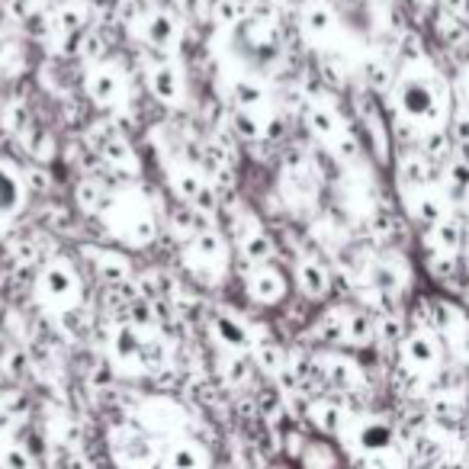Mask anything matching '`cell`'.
Instances as JSON below:
<instances>
[{
	"label": "cell",
	"instance_id": "e0dca14e",
	"mask_svg": "<svg viewBox=\"0 0 469 469\" xmlns=\"http://www.w3.org/2000/svg\"><path fill=\"white\" fill-rule=\"evenodd\" d=\"M84 257L90 261V271L103 280V283H129L133 280V257L116 248H97V244H84Z\"/></svg>",
	"mask_w": 469,
	"mask_h": 469
},
{
	"label": "cell",
	"instance_id": "8fae6325",
	"mask_svg": "<svg viewBox=\"0 0 469 469\" xmlns=\"http://www.w3.org/2000/svg\"><path fill=\"white\" fill-rule=\"evenodd\" d=\"M228 97H232L234 110L257 116L267 125V135H277V129H273V103L261 78H254L251 71L234 74L232 81H228Z\"/></svg>",
	"mask_w": 469,
	"mask_h": 469
},
{
	"label": "cell",
	"instance_id": "60d3db41",
	"mask_svg": "<svg viewBox=\"0 0 469 469\" xmlns=\"http://www.w3.org/2000/svg\"><path fill=\"white\" fill-rule=\"evenodd\" d=\"M447 341H450V347H454L456 357H460L463 363H469V316L463 318L460 328H456L454 335L447 337Z\"/></svg>",
	"mask_w": 469,
	"mask_h": 469
},
{
	"label": "cell",
	"instance_id": "cb8c5ba5",
	"mask_svg": "<svg viewBox=\"0 0 469 469\" xmlns=\"http://www.w3.org/2000/svg\"><path fill=\"white\" fill-rule=\"evenodd\" d=\"M306 415L328 437H341L347 431V425H351V411L337 402V399H316V402H308Z\"/></svg>",
	"mask_w": 469,
	"mask_h": 469
},
{
	"label": "cell",
	"instance_id": "f6af8a7d",
	"mask_svg": "<svg viewBox=\"0 0 469 469\" xmlns=\"http://www.w3.org/2000/svg\"><path fill=\"white\" fill-rule=\"evenodd\" d=\"M440 469H466V466H463L460 460H444L440 463Z\"/></svg>",
	"mask_w": 469,
	"mask_h": 469
},
{
	"label": "cell",
	"instance_id": "e575fe53",
	"mask_svg": "<svg viewBox=\"0 0 469 469\" xmlns=\"http://www.w3.org/2000/svg\"><path fill=\"white\" fill-rule=\"evenodd\" d=\"M248 14L251 10L244 0H213V7H209V20L219 23L222 30H228V26H244Z\"/></svg>",
	"mask_w": 469,
	"mask_h": 469
},
{
	"label": "cell",
	"instance_id": "f1b7e54d",
	"mask_svg": "<svg viewBox=\"0 0 469 469\" xmlns=\"http://www.w3.org/2000/svg\"><path fill=\"white\" fill-rule=\"evenodd\" d=\"M164 469H209V456L197 440H174L164 454Z\"/></svg>",
	"mask_w": 469,
	"mask_h": 469
},
{
	"label": "cell",
	"instance_id": "bcb514c9",
	"mask_svg": "<svg viewBox=\"0 0 469 469\" xmlns=\"http://www.w3.org/2000/svg\"><path fill=\"white\" fill-rule=\"evenodd\" d=\"M4 421H7V409L0 405V428H4Z\"/></svg>",
	"mask_w": 469,
	"mask_h": 469
},
{
	"label": "cell",
	"instance_id": "d6a6232c",
	"mask_svg": "<svg viewBox=\"0 0 469 469\" xmlns=\"http://www.w3.org/2000/svg\"><path fill=\"white\" fill-rule=\"evenodd\" d=\"M425 271L431 280H437V283H456V280H463V267H460V254H437V251H428L425 254Z\"/></svg>",
	"mask_w": 469,
	"mask_h": 469
},
{
	"label": "cell",
	"instance_id": "30bf717a",
	"mask_svg": "<svg viewBox=\"0 0 469 469\" xmlns=\"http://www.w3.org/2000/svg\"><path fill=\"white\" fill-rule=\"evenodd\" d=\"M232 242H234V251L248 261V267H257V264H273V254H277V244H273L271 232L264 228V222L257 219L251 213H242L234 219V228H232Z\"/></svg>",
	"mask_w": 469,
	"mask_h": 469
},
{
	"label": "cell",
	"instance_id": "6da1fadb",
	"mask_svg": "<svg viewBox=\"0 0 469 469\" xmlns=\"http://www.w3.org/2000/svg\"><path fill=\"white\" fill-rule=\"evenodd\" d=\"M392 106L399 123H409L418 133L450 125V87L425 59H415L392 84Z\"/></svg>",
	"mask_w": 469,
	"mask_h": 469
},
{
	"label": "cell",
	"instance_id": "52a82bcc",
	"mask_svg": "<svg viewBox=\"0 0 469 469\" xmlns=\"http://www.w3.org/2000/svg\"><path fill=\"white\" fill-rule=\"evenodd\" d=\"M399 360H402V370L411 376H431L444 367V345H440L437 331L428 328H409L405 341L399 345Z\"/></svg>",
	"mask_w": 469,
	"mask_h": 469
},
{
	"label": "cell",
	"instance_id": "603a6c76",
	"mask_svg": "<svg viewBox=\"0 0 469 469\" xmlns=\"http://www.w3.org/2000/svg\"><path fill=\"white\" fill-rule=\"evenodd\" d=\"M26 206V177L14 161L0 158V219H14Z\"/></svg>",
	"mask_w": 469,
	"mask_h": 469
},
{
	"label": "cell",
	"instance_id": "b9f144b4",
	"mask_svg": "<svg viewBox=\"0 0 469 469\" xmlns=\"http://www.w3.org/2000/svg\"><path fill=\"white\" fill-rule=\"evenodd\" d=\"M174 4L184 20H203V16H209V7H213V0H174Z\"/></svg>",
	"mask_w": 469,
	"mask_h": 469
},
{
	"label": "cell",
	"instance_id": "83f0119b",
	"mask_svg": "<svg viewBox=\"0 0 469 469\" xmlns=\"http://www.w3.org/2000/svg\"><path fill=\"white\" fill-rule=\"evenodd\" d=\"M87 16H90V10L84 0H65V4L55 10V16H51V30L59 32V36L78 42V32L87 26Z\"/></svg>",
	"mask_w": 469,
	"mask_h": 469
},
{
	"label": "cell",
	"instance_id": "4fadbf2b",
	"mask_svg": "<svg viewBox=\"0 0 469 469\" xmlns=\"http://www.w3.org/2000/svg\"><path fill=\"white\" fill-rule=\"evenodd\" d=\"M133 32L154 51H174L184 39V23L170 10H152V14L139 16Z\"/></svg>",
	"mask_w": 469,
	"mask_h": 469
},
{
	"label": "cell",
	"instance_id": "ab89813d",
	"mask_svg": "<svg viewBox=\"0 0 469 469\" xmlns=\"http://www.w3.org/2000/svg\"><path fill=\"white\" fill-rule=\"evenodd\" d=\"M0 469H36V460H32L30 447H23L16 440H7L0 447Z\"/></svg>",
	"mask_w": 469,
	"mask_h": 469
},
{
	"label": "cell",
	"instance_id": "484cf974",
	"mask_svg": "<svg viewBox=\"0 0 469 469\" xmlns=\"http://www.w3.org/2000/svg\"><path fill=\"white\" fill-rule=\"evenodd\" d=\"M425 244H428V251H437V254H460V251L466 248V228H463L460 219L450 216L447 222L428 228Z\"/></svg>",
	"mask_w": 469,
	"mask_h": 469
},
{
	"label": "cell",
	"instance_id": "ba28073f",
	"mask_svg": "<svg viewBox=\"0 0 469 469\" xmlns=\"http://www.w3.org/2000/svg\"><path fill=\"white\" fill-rule=\"evenodd\" d=\"M84 94L94 106L100 110H113L125 100L129 94V81H125V71L116 61H90L87 71H84Z\"/></svg>",
	"mask_w": 469,
	"mask_h": 469
},
{
	"label": "cell",
	"instance_id": "7dc6e473",
	"mask_svg": "<svg viewBox=\"0 0 469 469\" xmlns=\"http://www.w3.org/2000/svg\"><path fill=\"white\" fill-rule=\"evenodd\" d=\"M7 225H10V219H0V234L7 232Z\"/></svg>",
	"mask_w": 469,
	"mask_h": 469
},
{
	"label": "cell",
	"instance_id": "f546056e",
	"mask_svg": "<svg viewBox=\"0 0 469 469\" xmlns=\"http://www.w3.org/2000/svg\"><path fill=\"white\" fill-rule=\"evenodd\" d=\"M360 119H363V129H367V139H370V148H373V154L380 158V161H386L389 158V129H386V119H382V110L376 106L373 100L363 103V110H360Z\"/></svg>",
	"mask_w": 469,
	"mask_h": 469
},
{
	"label": "cell",
	"instance_id": "74e56055",
	"mask_svg": "<svg viewBox=\"0 0 469 469\" xmlns=\"http://www.w3.org/2000/svg\"><path fill=\"white\" fill-rule=\"evenodd\" d=\"M299 456H302V466L306 469H335L337 466V454L325 444V440H308Z\"/></svg>",
	"mask_w": 469,
	"mask_h": 469
},
{
	"label": "cell",
	"instance_id": "d6986e66",
	"mask_svg": "<svg viewBox=\"0 0 469 469\" xmlns=\"http://www.w3.org/2000/svg\"><path fill=\"white\" fill-rule=\"evenodd\" d=\"M306 125L308 133L316 135L322 145H331V142H337L341 135L351 129V125L345 123V116L337 113V106L331 100H322V97H316V100H308L306 106Z\"/></svg>",
	"mask_w": 469,
	"mask_h": 469
},
{
	"label": "cell",
	"instance_id": "7c38bea8",
	"mask_svg": "<svg viewBox=\"0 0 469 469\" xmlns=\"http://www.w3.org/2000/svg\"><path fill=\"white\" fill-rule=\"evenodd\" d=\"M290 286H293V280L286 277V271L277 264H257L248 267V273H244V293L254 306H280L290 296Z\"/></svg>",
	"mask_w": 469,
	"mask_h": 469
},
{
	"label": "cell",
	"instance_id": "2e32d148",
	"mask_svg": "<svg viewBox=\"0 0 469 469\" xmlns=\"http://www.w3.org/2000/svg\"><path fill=\"white\" fill-rule=\"evenodd\" d=\"M405 209L415 222L421 225L434 228L440 222L450 219V197L437 187H425V190H415V193H405Z\"/></svg>",
	"mask_w": 469,
	"mask_h": 469
},
{
	"label": "cell",
	"instance_id": "9a60e30c",
	"mask_svg": "<svg viewBox=\"0 0 469 469\" xmlns=\"http://www.w3.org/2000/svg\"><path fill=\"white\" fill-rule=\"evenodd\" d=\"M209 331H213L216 345L228 354H251L257 345L251 325L234 316V312H216L213 322H209Z\"/></svg>",
	"mask_w": 469,
	"mask_h": 469
},
{
	"label": "cell",
	"instance_id": "5bb4252c",
	"mask_svg": "<svg viewBox=\"0 0 469 469\" xmlns=\"http://www.w3.org/2000/svg\"><path fill=\"white\" fill-rule=\"evenodd\" d=\"M347 431H351V440L363 456H380L396 450L399 434L386 418H357L347 425Z\"/></svg>",
	"mask_w": 469,
	"mask_h": 469
},
{
	"label": "cell",
	"instance_id": "ffe728a7",
	"mask_svg": "<svg viewBox=\"0 0 469 469\" xmlns=\"http://www.w3.org/2000/svg\"><path fill=\"white\" fill-rule=\"evenodd\" d=\"M434 174H437V168L428 161L418 148H402V154H399L396 161V177L399 187H402V197L405 193L425 190V187H434Z\"/></svg>",
	"mask_w": 469,
	"mask_h": 469
},
{
	"label": "cell",
	"instance_id": "277c9868",
	"mask_svg": "<svg viewBox=\"0 0 469 469\" xmlns=\"http://www.w3.org/2000/svg\"><path fill=\"white\" fill-rule=\"evenodd\" d=\"M184 267L206 283H219L228 271V242L213 225H203L184 244Z\"/></svg>",
	"mask_w": 469,
	"mask_h": 469
},
{
	"label": "cell",
	"instance_id": "d4e9b609",
	"mask_svg": "<svg viewBox=\"0 0 469 469\" xmlns=\"http://www.w3.org/2000/svg\"><path fill=\"white\" fill-rule=\"evenodd\" d=\"M299 23L302 32L316 42H325L328 36H335L337 30V14L325 4V0H306L299 10Z\"/></svg>",
	"mask_w": 469,
	"mask_h": 469
},
{
	"label": "cell",
	"instance_id": "4316f807",
	"mask_svg": "<svg viewBox=\"0 0 469 469\" xmlns=\"http://www.w3.org/2000/svg\"><path fill=\"white\" fill-rule=\"evenodd\" d=\"M376 341V318L370 316L367 308H354L347 306L345 318V345L347 347H370Z\"/></svg>",
	"mask_w": 469,
	"mask_h": 469
},
{
	"label": "cell",
	"instance_id": "44dd1931",
	"mask_svg": "<svg viewBox=\"0 0 469 469\" xmlns=\"http://www.w3.org/2000/svg\"><path fill=\"white\" fill-rule=\"evenodd\" d=\"M293 283L296 290L312 302H322L325 296L331 293V273L318 257H299V261H296Z\"/></svg>",
	"mask_w": 469,
	"mask_h": 469
},
{
	"label": "cell",
	"instance_id": "836d02e7",
	"mask_svg": "<svg viewBox=\"0 0 469 469\" xmlns=\"http://www.w3.org/2000/svg\"><path fill=\"white\" fill-rule=\"evenodd\" d=\"M106 199H110V193H106V187L97 177H84L81 184L74 187V203L81 206L84 213H103Z\"/></svg>",
	"mask_w": 469,
	"mask_h": 469
},
{
	"label": "cell",
	"instance_id": "7a4b0ae2",
	"mask_svg": "<svg viewBox=\"0 0 469 469\" xmlns=\"http://www.w3.org/2000/svg\"><path fill=\"white\" fill-rule=\"evenodd\" d=\"M100 219L106 222L113 238H119L125 248H133V251L148 248V244L158 238V228H161L152 199H148L142 190H135V187H125V190H119V193H110Z\"/></svg>",
	"mask_w": 469,
	"mask_h": 469
},
{
	"label": "cell",
	"instance_id": "ee69618b",
	"mask_svg": "<svg viewBox=\"0 0 469 469\" xmlns=\"http://www.w3.org/2000/svg\"><path fill=\"white\" fill-rule=\"evenodd\" d=\"M440 10L450 16H456V20H466L469 16V0H440Z\"/></svg>",
	"mask_w": 469,
	"mask_h": 469
},
{
	"label": "cell",
	"instance_id": "ac0fdd59",
	"mask_svg": "<svg viewBox=\"0 0 469 469\" xmlns=\"http://www.w3.org/2000/svg\"><path fill=\"white\" fill-rule=\"evenodd\" d=\"M316 370L318 376H322L328 386L335 389H345V392H354V389L363 386V370H360V363L354 357H345V354H318L316 357Z\"/></svg>",
	"mask_w": 469,
	"mask_h": 469
},
{
	"label": "cell",
	"instance_id": "f35d334b",
	"mask_svg": "<svg viewBox=\"0 0 469 469\" xmlns=\"http://www.w3.org/2000/svg\"><path fill=\"white\" fill-rule=\"evenodd\" d=\"M405 335H409V328H405L402 316H396V312H382L380 318H376V337H380L382 345H402Z\"/></svg>",
	"mask_w": 469,
	"mask_h": 469
},
{
	"label": "cell",
	"instance_id": "1f68e13d",
	"mask_svg": "<svg viewBox=\"0 0 469 469\" xmlns=\"http://www.w3.org/2000/svg\"><path fill=\"white\" fill-rule=\"evenodd\" d=\"M251 363L267 376H280L290 370V360H286L283 347L273 345V341H257L254 351H251Z\"/></svg>",
	"mask_w": 469,
	"mask_h": 469
},
{
	"label": "cell",
	"instance_id": "4dcf8cb0",
	"mask_svg": "<svg viewBox=\"0 0 469 469\" xmlns=\"http://www.w3.org/2000/svg\"><path fill=\"white\" fill-rule=\"evenodd\" d=\"M103 161H106L110 170H116V174H125V177L139 174V154H135V148L125 139L106 142V145H103Z\"/></svg>",
	"mask_w": 469,
	"mask_h": 469
},
{
	"label": "cell",
	"instance_id": "8d00e7d4",
	"mask_svg": "<svg viewBox=\"0 0 469 469\" xmlns=\"http://www.w3.org/2000/svg\"><path fill=\"white\" fill-rule=\"evenodd\" d=\"M219 370L232 386H244L251 376V354H228L225 351L219 360Z\"/></svg>",
	"mask_w": 469,
	"mask_h": 469
},
{
	"label": "cell",
	"instance_id": "7402d4cb",
	"mask_svg": "<svg viewBox=\"0 0 469 469\" xmlns=\"http://www.w3.org/2000/svg\"><path fill=\"white\" fill-rule=\"evenodd\" d=\"M367 277H370V286H373V290H380V293H386V296H399L405 286H409L411 271L405 267L402 257L386 254V257H376L373 264H370Z\"/></svg>",
	"mask_w": 469,
	"mask_h": 469
},
{
	"label": "cell",
	"instance_id": "d590c367",
	"mask_svg": "<svg viewBox=\"0 0 469 469\" xmlns=\"http://www.w3.org/2000/svg\"><path fill=\"white\" fill-rule=\"evenodd\" d=\"M345 318L347 306H331L316 325V337H322L325 345H345Z\"/></svg>",
	"mask_w": 469,
	"mask_h": 469
},
{
	"label": "cell",
	"instance_id": "5b68a950",
	"mask_svg": "<svg viewBox=\"0 0 469 469\" xmlns=\"http://www.w3.org/2000/svg\"><path fill=\"white\" fill-rule=\"evenodd\" d=\"M110 354L119 367L129 370V373H145V370L161 363V354L152 351V337H148V331L133 322H123L113 328Z\"/></svg>",
	"mask_w": 469,
	"mask_h": 469
},
{
	"label": "cell",
	"instance_id": "8992f818",
	"mask_svg": "<svg viewBox=\"0 0 469 469\" xmlns=\"http://www.w3.org/2000/svg\"><path fill=\"white\" fill-rule=\"evenodd\" d=\"M168 187L180 203H187L190 209H197V213H216V206H219L216 184L197 164H187V161L174 164V168L168 170Z\"/></svg>",
	"mask_w": 469,
	"mask_h": 469
},
{
	"label": "cell",
	"instance_id": "3957f363",
	"mask_svg": "<svg viewBox=\"0 0 469 469\" xmlns=\"http://www.w3.org/2000/svg\"><path fill=\"white\" fill-rule=\"evenodd\" d=\"M36 302L55 316H65V312H74L81 308L84 302V280L81 273L74 271V264L68 257H51L49 264H42V271L36 273Z\"/></svg>",
	"mask_w": 469,
	"mask_h": 469
},
{
	"label": "cell",
	"instance_id": "9c48e42d",
	"mask_svg": "<svg viewBox=\"0 0 469 469\" xmlns=\"http://www.w3.org/2000/svg\"><path fill=\"white\" fill-rule=\"evenodd\" d=\"M145 81L152 97L168 110H184L190 87H187V74L184 68L177 65L174 59H154L145 71Z\"/></svg>",
	"mask_w": 469,
	"mask_h": 469
},
{
	"label": "cell",
	"instance_id": "7bdbcfd3",
	"mask_svg": "<svg viewBox=\"0 0 469 469\" xmlns=\"http://www.w3.org/2000/svg\"><path fill=\"white\" fill-rule=\"evenodd\" d=\"M10 16L20 23H30L36 16V0H10Z\"/></svg>",
	"mask_w": 469,
	"mask_h": 469
}]
</instances>
